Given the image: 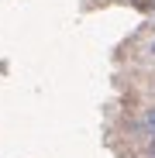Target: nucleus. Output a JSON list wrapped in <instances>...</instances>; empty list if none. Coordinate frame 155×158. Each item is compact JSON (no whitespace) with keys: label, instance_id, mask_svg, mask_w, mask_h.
Listing matches in <instances>:
<instances>
[{"label":"nucleus","instance_id":"1","mask_svg":"<svg viewBox=\"0 0 155 158\" xmlns=\"http://www.w3.org/2000/svg\"><path fill=\"white\" fill-rule=\"evenodd\" d=\"M141 131H145V134H155V107H148L141 114Z\"/></svg>","mask_w":155,"mask_h":158},{"label":"nucleus","instance_id":"3","mask_svg":"<svg viewBox=\"0 0 155 158\" xmlns=\"http://www.w3.org/2000/svg\"><path fill=\"white\" fill-rule=\"evenodd\" d=\"M148 155L155 158V134H152V141H148Z\"/></svg>","mask_w":155,"mask_h":158},{"label":"nucleus","instance_id":"4","mask_svg":"<svg viewBox=\"0 0 155 158\" xmlns=\"http://www.w3.org/2000/svg\"><path fill=\"white\" fill-rule=\"evenodd\" d=\"M148 55H152V59H155V38H152V45H148Z\"/></svg>","mask_w":155,"mask_h":158},{"label":"nucleus","instance_id":"2","mask_svg":"<svg viewBox=\"0 0 155 158\" xmlns=\"http://www.w3.org/2000/svg\"><path fill=\"white\" fill-rule=\"evenodd\" d=\"M131 7H138V10H155V0H131Z\"/></svg>","mask_w":155,"mask_h":158}]
</instances>
